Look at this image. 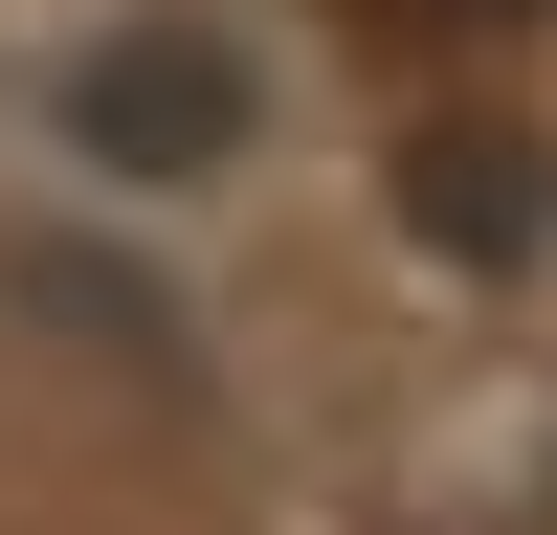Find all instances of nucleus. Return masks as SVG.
Listing matches in <instances>:
<instances>
[{
	"mask_svg": "<svg viewBox=\"0 0 557 535\" xmlns=\"http://www.w3.org/2000/svg\"><path fill=\"white\" fill-rule=\"evenodd\" d=\"M45 112H67V157H112V178H223L268 134V67L157 0V23H89L67 67H45Z\"/></svg>",
	"mask_w": 557,
	"mask_h": 535,
	"instance_id": "nucleus-1",
	"label": "nucleus"
},
{
	"mask_svg": "<svg viewBox=\"0 0 557 535\" xmlns=\"http://www.w3.org/2000/svg\"><path fill=\"white\" fill-rule=\"evenodd\" d=\"M401 223H424L446 268H535V223H557V178H535V134H491V112H446V134H401Z\"/></svg>",
	"mask_w": 557,
	"mask_h": 535,
	"instance_id": "nucleus-2",
	"label": "nucleus"
}]
</instances>
